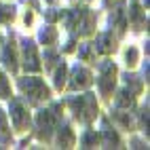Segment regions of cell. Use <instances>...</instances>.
<instances>
[{
	"mask_svg": "<svg viewBox=\"0 0 150 150\" xmlns=\"http://www.w3.org/2000/svg\"><path fill=\"white\" fill-rule=\"evenodd\" d=\"M57 144L62 146V148H70V146L74 144V133H72V129H70L68 125H64L57 131Z\"/></svg>",
	"mask_w": 150,
	"mask_h": 150,
	"instance_id": "8fae6325",
	"label": "cell"
},
{
	"mask_svg": "<svg viewBox=\"0 0 150 150\" xmlns=\"http://www.w3.org/2000/svg\"><path fill=\"white\" fill-rule=\"evenodd\" d=\"M112 23H116L118 25V30H121V32H125V28H127V17H125V11H123V6H118L116 11L112 13Z\"/></svg>",
	"mask_w": 150,
	"mask_h": 150,
	"instance_id": "5bb4252c",
	"label": "cell"
},
{
	"mask_svg": "<svg viewBox=\"0 0 150 150\" xmlns=\"http://www.w3.org/2000/svg\"><path fill=\"white\" fill-rule=\"evenodd\" d=\"M23 68L28 72H38L40 70V64H38V55H36V45L32 40H23Z\"/></svg>",
	"mask_w": 150,
	"mask_h": 150,
	"instance_id": "5b68a950",
	"label": "cell"
},
{
	"mask_svg": "<svg viewBox=\"0 0 150 150\" xmlns=\"http://www.w3.org/2000/svg\"><path fill=\"white\" fill-rule=\"evenodd\" d=\"M19 87L25 95H30L32 102H38V99H47L49 97V87L40 81V78H21L19 81Z\"/></svg>",
	"mask_w": 150,
	"mask_h": 150,
	"instance_id": "3957f363",
	"label": "cell"
},
{
	"mask_svg": "<svg viewBox=\"0 0 150 150\" xmlns=\"http://www.w3.org/2000/svg\"><path fill=\"white\" fill-rule=\"evenodd\" d=\"M110 2H112V0H106V4H110Z\"/></svg>",
	"mask_w": 150,
	"mask_h": 150,
	"instance_id": "f546056e",
	"label": "cell"
},
{
	"mask_svg": "<svg viewBox=\"0 0 150 150\" xmlns=\"http://www.w3.org/2000/svg\"><path fill=\"white\" fill-rule=\"evenodd\" d=\"M95 49H97L99 53H110V51L114 49V38H112V34H110V32L99 34L97 42H95Z\"/></svg>",
	"mask_w": 150,
	"mask_h": 150,
	"instance_id": "30bf717a",
	"label": "cell"
},
{
	"mask_svg": "<svg viewBox=\"0 0 150 150\" xmlns=\"http://www.w3.org/2000/svg\"><path fill=\"white\" fill-rule=\"evenodd\" d=\"M8 95H11V87H8L6 76L0 72V97H8Z\"/></svg>",
	"mask_w": 150,
	"mask_h": 150,
	"instance_id": "44dd1931",
	"label": "cell"
},
{
	"mask_svg": "<svg viewBox=\"0 0 150 150\" xmlns=\"http://www.w3.org/2000/svg\"><path fill=\"white\" fill-rule=\"evenodd\" d=\"M114 118H116L118 123H123L125 127H131V116H127L123 112H114Z\"/></svg>",
	"mask_w": 150,
	"mask_h": 150,
	"instance_id": "7402d4cb",
	"label": "cell"
},
{
	"mask_svg": "<svg viewBox=\"0 0 150 150\" xmlns=\"http://www.w3.org/2000/svg\"><path fill=\"white\" fill-rule=\"evenodd\" d=\"M0 137H2V142H8V125L2 110H0Z\"/></svg>",
	"mask_w": 150,
	"mask_h": 150,
	"instance_id": "ffe728a7",
	"label": "cell"
},
{
	"mask_svg": "<svg viewBox=\"0 0 150 150\" xmlns=\"http://www.w3.org/2000/svg\"><path fill=\"white\" fill-rule=\"evenodd\" d=\"M45 57H47V68H51V66L55 64V59H57V55H55L53 51H47V55H45Z\"/></svg>",
	"mask_w": 150,
	"mask_h": 150,
	"instance_id": "484cf974",
	"label": "cell"
},
{
	"mask_svg": "<svg viewBox=\"0 0 150 150\" xmlns=\"http://www.w3.org/2000/svg\"><path fill=\"white\" fill-rule=\"evenodd\" d=\"M125 57H127V66H135L137 64V51L135 49H129Z\"/></svg>",
	"mask_w": 150,
	"mask_h": 150,
	"instance_id": "603a6c76",
	"label": "cell"
},
{
	"mask_svg": "<svg viewBox=\"0 0 150 150\" xmlns=\"http://www.w3.org/2000/svg\"><path fill=\"white\" fill-rule=\"evenodd\" d=\"M55 38H57L55 28L47 25V28H42V30H40V42H42V45H53V42H55Z\"/></svg>",
	"mask_w": 150,
	"mask_h": 150,
	"instance_id": "9a60e30c",
	"label": "cell"
},
{
	"mask_svg": "<svg viewBox=\"0 0 150 150\" xmlns=\"http://www.w3.org/2000/svg\"><path fill=\"white\" fill-rule=\"evenodd\" d=\"M66 72H68L66 64H62V66L57 68V72H55V87H57V89H62V87L66 85Z\"/></svg>",
	"mask_w": 150,
	"mask_h": 150,
	"instance_id": "ac0fdd59",
	"label": "cell"
},
{
	"mask_svg": "<svg viewBox=\"0 0 150 150\" xmlns=\"http://www.w3.org/2000/svg\"><path fill=\"white\" fill-rule=\"evenodd\" d=\"M13 15H15V8H13V6L0 4V23H4V21H8V19H13Z\"/></svg>",
	"mask_w": 150,
	"mask_h": 150,
	"instance_id": "d6986e66",
	"label": "cell"
},
{
	"mask_svg": "<svg viewBox=\"0 0 150 150\" xmlns=\"http://www.w3.org/2000/svg\"><path fill=\"white\" fill-rule=\"evenodd\" d=\"M0 42H2V38H0Z\"/></svg>",
	"mask_w": 150,
	"mask_h": 150,
	"instance_id": "1f68e13d",
	"label": "cell"
},
{
	"mask_svg": "<svg viewBox=\"0 0 150 150\" xmlns=\"http://www.w3.org/2000/svg\"><path fill=\"white\" fill-rule=\"evenodd\" d=\"M45 17L49 19V21H55V19H59V17H62V13H55V11H47V13H45Z\"/></svg>",
	"mask_w": 150,
	"mask_h": 150,
	"instance_id": "4316f807",
	"label": "cell"
},
{
	"mask_svg": "<svg viewBox=\"0 0 150 150\" xmlns=\"http://www.w3.org/2000/svg\"><path fill=\"white\" fill-rule=\"evenodd\" d=\"M11 118H13L15 127H25V123H28V112H25V108L19 99H13L11 102Z\"/></svg>",
	"mask_w": 150,
	"mask_h": 150,
	"instance_id": "52a82bcc",
	"label": "cell"
},
{
	"mask_svg": "<svg viewBox=\"0 0 150 150\" xmlns=\"http://www.w3.org/2000/svg\"><path fill=\"white\" fill-rule=\"evenodd\" d=\"M97 142H99V135H97L95 131H87V133L83 135V139H81L83 148H93Z\"/></svg>",
	"mask_w": 150,
	"mask_h": 150,
	"instance_id": "2e32d148",
	"label": "cell"
},
{
	"mask_svg": "<svg viewBox=\"0 0 150 150\" xmlns=\"http://www.w3.org/2000/svg\"><path fill=\"white\" fill-rule=\"evenodd\" d=\"M2 62H4V66L11 70V72H15V70H17V51H15V42H13V40H8V42L4 45Z\"/></svg>",
	"mask_w": 150,
	"mask_h": 150,
	"instance_id": "ba28073f",
	"label": "cell"
},
{
	"mask_svg": "<svg viewBox=\"0 0 150 150\" xmlns=\"http://www.w3.org/2000/svg\"><path fill=\"white\" fill-rule=\"evenodd\" d=\"M81 57H83V59H89V57H91V47H89V45H85V47L81 49Z\"/></svg>",
	"mask_w": 150,
	"mask_h": 150,
	"instance_id": "83f0119b",
	"label": "cell"
},
{
	"mask_svg": "<svg viewBox=\"0 0 150 150\" xmlns=\"http://www.w3.org/2000/svg\"><path fill=\"white\" fill-rule=\"evenodd\" d=\"M125 81H127V85H131L133 87V91H139V87H142V85H139V81H137V76H125Z\"/></svg>",
	"mask_w": 150,
	"mask_h": 150,
	"instance_id": "cb8c5ba5",
	"label": "cell"
},
{
	"mask_svg": "<svg viewBox=\"0 0 150 150\" xmlns=\"http://www.w3.org/2000/svg\"><path fill=\"white\" fill-rule=\"evenodd\" d=\"M49 2H55V0H49Z\"/></svg>",
	"mask_w": 150,
	"mask_h": 150,
	"instance_id": "4dcf8cb0",
	"label": "cell"
},
{
	"mask_svg": "<svg viewBox=\"0 0 150 150\" xmlns=\"http://www.w3.org/2000/svg\"><path fill=\"white\" fill-rule=\"evenodd\" d=\"M133 104H135V99H133V91H121L118 93V97H116V108L118 110H129V108H133Z\"/></svg>",
	"mask_w": 150,
	"mask_h": 150,
	"instance_id": "7c38bea8",
	"label": "cell"
},
{
	"mask_svg": "<svg viewBox=\"0 0 150 150\" xmlns=\"http://www.w3.org/2000/svg\"><path fill=\"white\" fill-rule=\"evenodd\" d=\"M104 144L108 148H116L118 146V135L112 131V129H104Z\"/></svg>",
	"mask_w": 150,
	"mask_h": 150,
	"instance_id": "e0dca14e",
	"label": "cell"
},
{
	"mask_svg": "<svg viewBox=\"0 0 150 150\" xmlns=\"http://www.w3.org/2000/svg\"><path fill=\"white\" fill-rule=\"evenodd\" d=\"M91 85V72L85 68H74L72 70V78H70V87L72 89H85Z\"/></svg>",
	"mask_w": 150,
	"mask_h": 150,
	"instance_id": "8992f818",
	"label": "cell"
},
{
	"mask_svg": "<svg viewBox=\"0 0 150 150\" xmlns=\"http://www.w3.org/2000/svg\"><path fill=\"white\" fill-rule=\"evenodd\" d=\"M129 17H131V21H133V25H135L137 30L142 28V23H144V17H142V8H139L137 0H131V11H129Z\"/></svg>",
	"mask_w": 150,
	"mask_h": 150,
	"instance_id": "4fadbf2b",
	"label": "cell"
},
{
	"mask_svg": "<svg viewBox=\"0 0 150 150\" xmlns=\"http://www.w3.org/2000/svg\"><path fill=\"white\" fill-rule=\"evenodd\" d=\"M139 121H142V125H144V127L148 129V106L139 110Z\"/></svg>",
	"mask_w": 150,
	"mask_h": 150,
	"instance_id": "d4e9b609",
	"label": "cell"
},
{
	"mask_svg": "<svg viewBox=\"0 0 150 150\" xmlns=\"http://www.w3.org/2000/svg\"><path fill=\"white\" fill-rule=\"evenodd\" d=\"M114 76H116V68H114V64H112V62L102 64V72H99V81H97V85H99V91H102L104 95H108L110 91H112L114 81H116Z\"/></svg>",
	"mask_w": 150,
	"mask_h": 150,
	"instance_id": "277c9868",
	"label": "cell"
},
{
	"mask_svg": "<svg viewBox=\"0 0 150 150\" xmlns=\"http://www.w3.org/2000/svg\"><path fill=\"white\" fill-rule=\"evenodd\" d=\"M93 21H95V17H93V13L91 11H87V8H83L81 11V17H78V28H81V34L85 36V34H89L93 30Z\"/></svg>",
	"mask_w": 150,
	"mask_h": 150,
	"instance_id": "9c48e42d",
	"label": "cell"
},
{
	"mask_svg": "<svg viewBox=\"0 0 150 150\" xmlns=\"http://www.w3.org/2000/svg\"><path fill=\"white\" fill-rule=\"evenodd\" d=\"M70 106L74 110V116L83 123H91L95 114H97V104H95V97L93 95H78L74 99H70Z\"/></svg>",
	"mask_w": 150,
	"mask_h": 150,
	"instance_id": "6da1fadb",
	"label": "cell"
},
{
	"mask_svg": "<svg viewBox=\"0 0 150 150\" xmlns=\"http://www.w3.org/2000/svg\"><path fill=\"white\" fill-rule=\"evenodd\" d=\"M59 114H62V106H59V104H55L51 110H40V112H38V116H36V125H38V129H40L38 133H40L42 139H49V137H51L53 129L57 127Z\"/></svg>",
	"mask_w": 150,
	"mask_h": 150,
	"instance_id": "7a4b0ae2",
	"label": "cell"
},
{
	"mask_svg": "<svg viewBox=\"0 0 150 150\" xmlns=\"http://www.w3.org/2000/svg\"><path fill=\"white\" fill-rule=\"evenodd\" d=\"M66 53H70V51H74V40H68V45H66V49H64Z\"/></svg>",
	"mask_w": 150,
	"mask_h": 150,
	"instance_id": "f1b7e54d",
	"label": "cell"
}]
</instances>
